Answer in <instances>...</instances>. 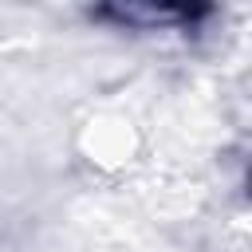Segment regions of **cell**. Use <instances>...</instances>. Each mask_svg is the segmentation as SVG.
Masks as SVG:
<instances>
[{
    "mask_svg": "<svg viewBox=\"0 0 252 252\" xmlns=\"http://www.w3.org/2000/svg\"><path fill=\"white\" fill-rule=\"evenodd\" d=\"M94 20H114L118 28L130 32H185L193 28L201 16H209V8H154V4H126V8H98L91 12Z\"/></svg>",
    "mask_w": 252,
    "mask_h": 252,
    "instance_id": "obj_1",
    "label": "cell"
}]
</instances>
